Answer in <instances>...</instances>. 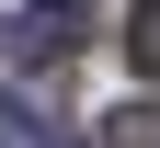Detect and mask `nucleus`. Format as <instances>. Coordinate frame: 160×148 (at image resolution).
I'll return each instance as SVG.
<instances>
[{"label": "nucleus", "instance_id": "nucleus-5", "mask_svg": "<svg viewBox=\"0 0 160 148\" xmlns=\"http://www.w3.org/2000/svg\"><path fill=\"white\" fill-rule=\"evenodd\" d=\"M57 12H80V0H57Z\"/></svg>", "mask_w": 160, "mask_h": 148}, {"label": "nucleus", "instance_id": "nucleus-1", "mask_svg": "<svg viewBox=\"0 0 160 148\" xmlns=\"http://www.w3.org/2000/svg\"><path fill=\"white\" fill-rule=\"evenodd\" d=\"M69 23H80V12H57V0H34L23 23H12V57H34V69H46V57H69Z\"/></svg>", "mask_w": 160, "mask_h": 148}, {"label": "nucleus", "instance_id": "nucleus-3", "mask_svg": "<svg viewBox=\"0 0 160 148\" xmlns=\"http://www.w3.org/2000/svg\"><path fill=\"white\" fill-rule=\"evenodd\" d=\"M0 148H57V137H46V103H34V91H0Z\"/></svg>", "mask_w": 160, "mask_h": 148}, {"label": "nucleus", "instance_id": "nucleus-2", "mask_svg": "<svg viewBox=\"0 0 160 148\" xmlns=\"http://www.w3.org/2000/svg\"><path fill=\"white\" fill-rule=\"evenodd\" d=\"M114 46H126L137 80H160V0H126V34H114Z\"/></svg>", "mask_w": 160, "mask_h": 148}, {"label": "nucleus", "instance_id": "nucleus-4", "mask_svg": "<svg viewBox=\"0 0 160 148\" xmlns=\"http://www.w3.org/2000/svg\"><path fill=\"white\" fill-rule=\"evenodd\" d=\"M114 148H160V103H126L114 114Z\"/></svg>", "mask_w": 160, "mask_h": 148}]
</instances>
